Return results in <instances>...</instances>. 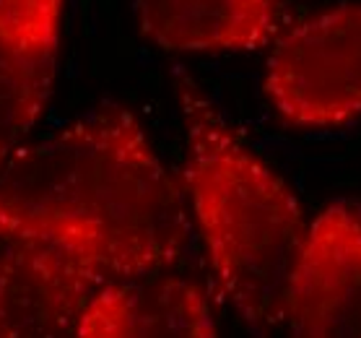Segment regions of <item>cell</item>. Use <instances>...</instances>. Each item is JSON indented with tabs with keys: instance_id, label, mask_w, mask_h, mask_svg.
Returning <instances> with one entry per match:
<instances>
[{
	"instance_id": "1",
	"label": "cell",
	"mask_w": 361,
	"mask_h": 338,
	"mask_svg": "<svg viewBox=\"0 0 361 338\" xmlns=\"http://www.w3.org/2000/svg\"><path fill=\"white\" fill-rule=\"evenodd\" d=\"M0 169V227L63 250L104 279L157 276L185 253V195L128 109L91 112Z\"/></svg>"
},
{
	"instance_id": "2",
	"label": "cell",
	"mask_w": 361,
	"mask_h": 338,
	"mask_svg": "<svg viewBox=\"0 0 361 338\" xmlns=\"http://www.w3.org/2000/svg\"><path fill=\"white\" fill-rule=\"evenodd\" d=\"M190 208L221 294L257 333L283 325L310 222L294 190L239 138L190 76L174 81Z\"/></svg>"
},
{
	"instance_id": "3",
	"label": "cell",
	"mask_w": 361,
	"mask_h": 338,
	"mask_svg": "<svg viewBox=\"0 0 361 338\" xmlns=\"http://www.w3.org/2000/svg\"><path fill=\"white\" fill-rule=\"evenodd\" d=\"M263 91L288 125L343 128L361 117V3H338L281 29Z\"/></svg>"
},
{
	"instance_id": "4",
	"label": "cell",
	"mask_w": 361,
	"mask_h": 338,
	"mask_svg": "<svg viewBox=\"0 0 361 338\" xmlns=\"http://www.w3.org/2000/svg\"><path fill=\"white\" fill-rule=\"evenodd\" d=\"M107 281L63 250L0 227V338H75Z\"/></svg>"
},
{
	"instance_id": "5",
	"label": "cell",
	"mask_w": 361,
	"mask_h": 338,
	"mask_svg": "<svg viewBox=\"0 0 361 338\" xmlns=\"http://www.w3.org/2000/svg\"><path fill=\"white\" fill-rule=\"evenodd\" d=\"M288 338H361V211L330 203L310 222L288 286Z\"/></svg>"
},
{
	"instance_id": "6",
	"label": "cell",
	"mask_w": 361,
	"mask_h": 338,
	"mask_svg": "<svg viewBox=\"0 0 361 338\" xmlns=\"http://www.w3.org/2000/svg\"><path fill=\"white\" fill-rule=\"evenodd\" d=\"M66 0H0V167L24 149L47 107Z\"/></svg>"
},
{
	"instance_id": "7",
	"label": "cell",
	"mask_w": 361,
	"mask_h": 338,
	"mask_svg": "<svg viewBox=\"0 0 361 338\" xmlns=\"http://www.w3.org/2000/svg\"><path fill=\"white\" fill-rule=\"evenodd\" d=\"M75 338H219L203 289L174 276L107 281L83 310Z\"/></svg>"
},
{
	"instance_id": "8",
	"label": "cell",
	"mask_w": 361,
	"mask_h": 338,
	"mask_svg": "<svg viewBox=\"0 0 361 338\" xmlns=\"http://www.w3.org/2000/svg\"><path fill=\"white\" fill-rule=\"evenodd\" d=\"M135 18L166 52H255L281 34V0H135Z\"/></svg>"
}]
</instances>
